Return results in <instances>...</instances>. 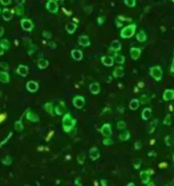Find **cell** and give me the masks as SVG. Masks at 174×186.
<instances>
[{
	"instance_id": "83f0119b",
	"label": "cell",
	"mask_w": 174,
	"mask_h": 186,
	"mask_svg": "<svg viewBox=\"0 0 174 186\" xmlns=\"http://www.w3.org/2000/svg\"><path fill=\"white\" fill-rule=\"evenodd\" d=\"M119 138H120L121 140H123V141L128 140L129 138H130V133H129V131H125L123 133H122V134L120 135Z\"/></svg>"
},
{
	"instance_id": "ffe728a7",
	"label": "cell",
	"mask_w": 174,
	"mask_h": 186,
	"mask_svg": "<svg viewBox=\"0 0 174 186\" xmlns=\"http://www.w3.org/2000/svg\"><path fill=\"white\" fill-rule=\"evenodd\" d=\"M17 72H18L19 75L25 77L26 75H28V68L25 65H19L18 69H17Z\"/></svg>"
},
{
	"instance_id": "4316f807",
	"label": "cell",
	"mask_w": 174,
	"mask_h": 186,
	"mask_svg": "<svg viewBox=\"0 0 174 186\" xmlns=\"http://www.w3.org/2000/svg\"><path fill=\"white\" fill-rule=\"evenodd\" d=\"M112 48L115 51H119V50L121 49V48H122V44H121V43L119 41L115 40V41H113L112 43Z\"/></svg>"
},
{
	"instance_id": "e0dca14e",
	"label": "cell",
	"mask_w": 174,
	"mask_h": 186,
	"mask_svg": "<svg viewBox=\"0 0 174 186\" xmlns=\"http://www.w3.org/2000/svg\"><path fill=\"white\" fill-rule=\"evenodd\" d=\"M79 44L84 47H86V46H89L90 45V39H89V37L88 36H80L79 37Z\"/></svg>"
},
{
	"instance_id": "603a6c76",
	"label": "cell",
	"mask_w": 174,
	"mask_h": 186,
	"mask_svg": "<svg viewBox=\"0 0 174 186\" xmlns=\"http://www.w3.org/2000/svg\"><path fill=\"white\" fill-rule=\"evenodd\" d=\"M0 80L2 83H8L9 81V75L6 72H1L0 74Z\"/></svg>"
},
{
	"instance_id": "f6af8a7d",
	"label": "cell",
	"mask_w": 174,
	"mask_h": 186,
	"mask_svg": "<svg viewBox=\"0 0 174 186\" xmlns=\"http://www.w3.org/2000/svg\"><path fill=\"white\" fill-rule=\"evenodd\" d=\"M1 65H2V67H3V68H5V69H7V68L9 67L8 63H6L2 62L1 63Z\"/></svg>"
},
{
	"instance_id": "d6a6232c",
	"label": "cell",
	"mask_w": 174,
	"mask_h": 186,
	"mask_svg": "<svg viewBox=\"0 0 174 186\" xmlns=\"http://www.w3.org/2000/svg\"><path fill=\"white\" fill-rule=\"evenodd\" d=\"M115 59L118 63H124L125 58L124 56L121 55V54H116L115 56Z\"/></svg>"
},
{
	"instance_id": "60d3db41",
	"label": "cell",
	"mask_w": 174,
	"mask_h": 186,
	"mask_svg": "<svg viewBox=\"0 0 174 186\" xmlns=\"http://www.w3.org/2000/svg\"><path fill=\"white\" fill-rule=\"evenodd\" d=\"M171 116L170 115H167V117H166V119H165V120H164V124H167V125H170L171 124Z\"/></svg>"
},
{
	"instance_id": "b9f144b4",
	"label": "cell",
	"mask_w": 174,
	"mask_h": 186,
	"mask_svg": "<svg viewBox=\"0 0 174 186\" xmlns=\"http://www.w3.org/2000/svg\"><path fill=\"white\" fill-rule=\"evenodd\" d=\"M44 36L46 38H51V34H50V32L44 31Z\"/></svg>"
},
{
	"instance_id": "484cf974",
	"label": "cell",
	"mask_w": 174,
	"mask_h": 186,
	"mask_svg": "<svg viewBox=\"0 0 174 186\" xmlns=\"http://www.w3.org/2000/svg\"><path fill=\"white\" fill-rule=\"evenodd\" d=\"M48 65H49V62H48L46 59H41V60H39V63H38V66H39V68L41 69H46V68L48 67Z\"/></svg>"
},
{
	"instance_id": "1f68e13d",
	"label": "cell",
	"mask_w": 174,
	"mask_h": 186,
	"mask_svg": "<svg viewBox=\"0 0 174 186\" xmlns=\"http://www.w3.org/2000/svg\"><path fill=\"white\" fill-rule=\"evenodd\" d=\"M0 45H1V48L3 49H8L9 48V43L7 39H3L0 43Z\"/></svg>"
},
{
	"instance_id": "ba28073f",
	"label": "cell",
	"mask_w": 174,
	"mask_h": 186,
	"mask_svg": "<svg viewBox=\"0 0 174 186\" xmlns=\"http://www.w3.org/2000/svg\"><path fill=\"white\" fill-rule=\"evenodd\" d=\"M141 49L138 48H131L130 49V55L134 60H137L141 56Z\"/></svg>"
},
{
	"instance_id": "836d02e7",
	"label": "cell",
	"mask_w": 174,
	"mask_h": 186,
	"mask_svg": "<svg viewBox=\"0 0 174 186\" xmlns=\"http://www.w3.org/2000/svg\"><path fill=\"white\" fill-rule=\"evenodd\" d=\"M11 159H10V157L9 156H5L4 158H3L2 159V163L3 164H5V165H10L11 164Z\"/></svg>"
},
{
	"instance_id": "e575fe53",
	"label": "cell",
	"mask_w": 174,
	"mask_h": 186,
	"mask_svg": "<svg viewBox=\"0 0 174 186\" xmlns=\"http://www.w3.org/2000/svg\"><path fill=\"white\" fill-rule=\"evenodd\" d=\"M54 111L56 113V114L58 115H61L63 113H64V109H63L62 106L60 105H57L55 108H54Z\"/></svg>"
},
{
	"instance_id": "277c9868",
	"label": "cell",
	"mask_w": 174,
	"mask_h": 186,
	"mask_svg": "<svg viewBox=\"0 0 174 186\" xmlns=\"http://www.w3.org/2000/svg\"><path fill=\"white\" fill-rule=\"evenodd\" d=\"M46 8H47V9H48L50 13H57L58 9H59V8H58L57 2H56V1H54V0H50V1L47 3Z\"/></svg>"
},
{
	"instance_id": "5b68a950",
	"label": "cell",
	"mask_w": 174,
	"mask_h": 186,
	"mask_svg": "<svg viewBox=\"0 0 174 186\" xmlns=\"http://www.w3.org/2000/svg\"><path fill=\"white\" fill-rule=\"evenodd\" d=\"M73 104L75 105V108L81 109L85 105V99L81 96H76L73 99Z\"/></svg>"
},
{
	"instance_id": "74e56055",
	"label": "cell",
	"mask_w": 174,
	"mask_h": 186,
	"mask_svg": "<svg viewBox=\"0 0 174 186\" xmlns=\"http://www.w3.org/2000/svg\"><path fill=\"white\" fill-rule=\"evenodd\" d=\"M141 164V160L140 159H137V160H135V161L133 162V165H134V168L136 170H138L140 168Z\"/></svg>"
},
{
	"instance_id": "2e32d148",
	"label": "cell",
	"mask_w": 174,
	"mask_h": 186,
	"mask_svg": "<svg viewBox=\"0 0 174 186\" xmlns=\"http://www.w3.org/2000/svg\"><path fill=\"white\" fill-rule=\"evenodd\" d=\"M2 17L4 20H10L13 17V13H11V11L8 9H4L3 10V13H2Z\"/></svg>"
},
{
	"instance_id": "5bb4252c",
	"label": "cell",
	"mask_w": 174,
	"mask_h": 186,
	"mask_svg": "<svg viewBox=\"0 0 174 186\" xmlns=\"http://www.w3.org/2000/svg\"><path fill=\"white\" fill-rule=\"evenodd\" d=\"M26 118L28 120L31 121V122H34V123H36L39 121V117L36 113H33V112H28L27 114H26Z\"/></svg>"
},
{
	"instance_id": "bcb514c9",
	"label": "cell",
	"mask_w": 174,
	"mask_h": 186,
	"mask_svg": "<svg viewBox=\"0 0 174 186\" xmlns=\"http://www.w3.org/2000/svg\"><path fill=\"white\" fill-rule=\"evenodd\" d=\"M171 72L174 73V60L173 62V64H172V67H171Z\"/></svg>"
},
{
	"instance_id": "6da1fadb",
	"label": "cell",
	"mask_w": 174,
	"mask_h": 186,
	"mask_svg": "<svg viewBox=\"0 0 174 186\" xmlns=\"http://www.w3.org/2000/svg\"><path fill=\"white\" fill-rule=\"evenodd\" d=\"M75 120H74V119L71 118L70 114V113H66V114L64 116L62 120L63 129H64V130L65 132H70V131L73 129V127H74V125H75Z\"/></svg>"
},
{
	"instance_id": "7a4b0ae2",
	"label": "cell",
	"mask_w": 174,
	"mask_h": 186,
	"mask_svg": "<svg viewBox=\"0 0 174 186\" xmlns=\"http://www.w3.org/2000/svg\"><path fill=\"white\" fill-rule=\"evenodd\" d=\"M137 28V25L136 24H131L126 26V28H124L122 32H121V37L123 38H128L133 36V34H135Z\"/></svg>"
},
{
	"instance_id": "3957f363",
	"label": "cell",
	"mask_w": 174,
	"mask_h": 186,
	"mask_svg": "<svg viewBox=\"0 0 174 186\" xmlns=\"http://www.w3.org/2000/svg\"><path fill=\"white\" fill-rule=\"evenodd\" d=\"M150 73H151V77H152L153 78H155L157 81L161 80L162 76V71L159 66H155V67L151 68Z\"/></svg>"
},
{
	"instance_id": "8992f818",
	"label": "cell",
	"mask_w": 174,
	"mask_h": 186,
	"mask_svg": "<svg viewBox=\"0 0 174 186\" xmlns=\"http://www.w3.org/2000/svg\"><path fill=\"white\" fill-rule=\"evenodd\" d=\"M21 26L25 31H31L33 29V27H34L31 20L27 19V18H24L21 20Z\"/></svg>"
},
{
	"instance_id": "816d5d0a",
	"label": "cell",
	"mask_w": 174,
	"mask_h": 186,
	"mask_svg": "<svg viewBox=\"0 0 174 186\" xmlns=\"http://www.w3.org/2000/svg\"><path fill=\"white\" fill-rule=\"evenodd\" d=\"M173 163H174V155H173Z\"/></svg>"
},
{
	"instance_id": "7dc6e473",
	"label": "cell",
	"mask_w": 174,
	"mask_h": 186,
	"mask_svg": "<svg viewBox=\"0 0 174 186\" xmlns=\"http://www.w3.org/2000/svg\"><path fill=\"white\" fill-rule=\"evenodd\" d=\"M3 28H1V33H0V35H1V36L3 35Z\"/></svg>"
},
{
	"instance_id": "7c38bea8",
	"label": "cell",
	"mask_w": 174,
	"mask_h": 186,
	"mask_svg": "<svg viewBox=\"0 0 174 186\" xmlns=\"http://www.w3.org/2000/svg\"><path fill=\"white\" fill-rule=\"evenodd\" d=\"M163 99L164 100H173L174 99V90L167 89L163 94Z\"/></svg>"
},
{
	"instance_id": "d6986e66",
	"label": "cell",
	"mask_w": 174,
	"mask_h": 186,
	"mask_svg": "<svg viewBox=\"0 0 174 186\" xmlns=\"http://www.w3.org/2000/svg\"><path fill=\"white\" fill-rule=\"evenodd\" d=\"M151 116V109H149V108H146L143 109L142 111V113H141V117L144 120H147L149 119Z\"/></svg>"
},
{
	"instance_id": "cb8c5ba5",
	"label": "cell",
	"mask_w": 174,
	"mask_h": 186,
	"mask_svg": "<svg viewBox=\"0 0 174 186\" xmlns=\"http://www.w3.org/2000/svg\"><path fill=\"white\" fill-rule=\"evenodd\" d=\"M137 39L139 42H145L147 40V35L144 31H140L137 34Z\"/></svg>"
},
{
	"instance_id": "c3c4849f",
	"label": "cell",
	"mask_w": 174,
	"mask_h": 186,
	"mask_svg": "<svg viewBox=\"0 0 174 186\" xmlns=\"http://www.w3.org/2000/svg\"><path fill=\"white\" fill-rule=\"evenodd\" d=\"M127 186H135V185H134L133 183H130V184H129V185H128Z\"/></svg>"
},
{
	"instance_id": "f907efd6",
	"label": "cell",
	"mask_w": 174,
	"mask_h": 186,
	"mask_svg": "<svg viewBox=\"0 0 174 186\" xmlns=\"http://www.w3.org/2000/svg\"><path fill=\"white\" fill-rule=\"evenodd\" d=\"M148 186H155V185H154L153 183H150L149 185H148Z\"/></svg>"
},
{
	"instance_id": "f1b7e54d",
	"label": "cell",
	"mask_w": 174,
	"mask_h": 186,
	"mask_svg": "<svg viewBox=\"0 0 174 186\" xmlns=\"http://www.w3.org/2000/svg\"><path fill=\"white\" fill-rule=\"evenodd\" d=\"M14 127H15V129L16 131L18 132H20L21 130H23L24 129V126H23V123L21 120H19V121H16L15 124H14Z\"/></svg>"
},
{
	"instance_id": "8fae6325",
	"label": "cell",
	"mask_w": 174,
	"mask_h": 186,
	"mask_svg": "<svg viewBox=\"0 0 174 186\" xmlns=\"http://www.w3.org/2000/svg\"><path fill=\"white\" fill-rule=\"evenodd\" d=\"M101 62L104 65L106 66H108V67H111L113 65V63H114V59L112 57L110 56H103L101 58Z\"/></svg>"
},
{
	"instance_id": "52a82bcc",
	"label": "cell",
	"mask_w": 174,
	"mask_h": 186,
	"mask_svg": "<svg viewBox=\"0 0 174 186\" xmlns=\"http://www.w3.org/2000/svg\"><path fill=\"white\" fill-rule=\"evenodd\" d=\"M100 132L102 135L106 137H110L112 135V127L109 124H105L100 129Z\"/></svg>"
},
{
	"instance_id": "d590c367",
	"label": "cell",
	"mask_w": 174,
	"mask_h": 186,
	"mask_svg": "<svg viewBox=\"0 0 174 186\" xmlns=\"http://www.w3.org/2000/svg\"><path fill=\"white\" fill-rule=\"evenodd\" d=\"M16 10V13L18 15H22L23 13H24V9H23V6L22 5H18L15 9Z\"/></svg>"
},
{
	"instance_id": "ac0fdd59",
	"label": "cell",
	"mask_w": 174,
	"mask_h": 186,
	"mask_svg": "<svg viewBox=\"0 0 174 186\" xmlns=\"http://www.w3.org/2000/svg\"><path fill=\"white\" fill-rule=\"evenodd\" d=\"M140 177H141V179L143 184H148L150 180V174L147 172H146V171L141 172Z\"/></svg>"
},
{
	"instance_id": "681fc988",
	"label": "cell",
	"mask_w": 174,
	"mask_h": 186,
	"mask_svg": "<svg viewBox=\"0 0 174 186\" xmlns=\"http://www.w3.org/2000/svg\"><path fill=\"white\" fill-rule=\"evenodd\" d=\"M101 183L103 184V186H106V183H105V181H104V180H101Z\"/></svg>"
},
{
	"instance_id": "4fadbf2b",
	"label": "cell",
	"mask_w": 174,
	"mask_h": 186,
	"mask_svg": "<svg viewBox=\"0 0 174 186\" xmlns=\"http://www.w3.org/2000/svg\"><path fill=\"white\" fill-rule=\"evenodd\" d=\"M90 159H92L93 160H97L100 157L99 149H97V148H96V147L90 149Z\"/></svg>"
},
{
	"instance_id": "ab89813d",
	"label": "cell",
	"mask_w": 174,
	"mask_h": 186,
	"mask_svg": "<svg viewBox=\"0 0 174 186\" xmlns=\"http://www.w3.org/2000/svg\"><path fill=\"white\" fill-rule=\"evenodd\" d=\"M102 143H103V144H105L106 146H109V145H111V144H113V141H112V139H105Z\"/></svg>"
},
{
	"instance_id": "9c48e42d",
	"label": "cell",
	"mask_w": 174,
	"mask_h": 186,
	"mask_svg": "<svg viewBox=\"0 0 174 186\" xmlns=\"http://www.w3.org/2000/svg\"><path fill=\"white\" fill-rule=\"evenodd\" d=\"M26 87L27 89L31 92V93H34V92H36L38 90V84L35 81H29L26 84Z\"/></svg>"
},
{
	"instance_id": "4dcf8cb0",
	"label": "cell",
	"mask_w": 174,
	"mask_h": 186,
	"mask_svg": "<svg viewBox=\"0 0 174 186\" xmlns=\"http://www.w3.org/2000/svg\"><path fill=\"white\" fill-rule=\"evenodd\" d=\"M85 160H86V154L84 153H81L80 154H78L77 156V161L80 164H83L84 162H85Z\"/></svg>"
},
{
	"instance_id": "44dd1931",
	"label": "cell",
	"mask_w": 174,
	"mask_h": 186,
	"mask_svg": "<svg viewBox=\"0 0 174 186\" xmlns=\"http://www.w3.org/2000/svg\"><path fill=\"white\" fill-rule=\"evenodd\" d=\"M113 75L116 78L122 77L124 75V69L122 67H117L113 72Z\"/></svg>"
},
{
	"instance_id": "ee69618b",
	"label": "cell",
	"mask_w": 174,
	"mask_h": 186,
	"mask_svg": "<svg viewBox=\"0 0 174 186\" xmlns=\"http://www.w3.org/2000/svg\"><path fill=\"white\" fill-rule=\"evenodd\" d=\"M1 3L3 5H8L10 3V1H4V0H1Z\"/></svg>"
},
{
	"instance_id": "30bf717a",
	"label": "cell",
	"mask_w": 174,
	"mask_h": 186,
	"mask_svg": "<svg viewBox=\"0 0 174 186\" xmlns=\"http://www.w3.org/2000/svg\"><path fill=\"white\" fill-rule=\"evenodd\" d=\"M71 55H72V58L77 60V61H80L83 58V53L79 49H73L71 51Z\"/></svg>"
},
{
	"instance_id": "7bdbcfd3",
	"label": "cell",
	"mask_w": 174,
	"mask_h": 186,
	"mask_svg": "<svg viewBox=\"0 0 174 186\" xmlns=\"http://www.w3.org/2000/svg\"><path fill=\"white\" fill-rule=\"evenodd\" d=\"M136 149H139L141 148V141H137V143H136Z\"/></svg>"
},
{
	"instance_id": "7402d4cb",
	"label": "cell",
	"mask_w": 174,
	"mask_h": 186,
	"mask_svg": "<svg viewBox=\"0 0 174 186\" xmlns=\"http://www.w3.org/2000/svg\"><path fill=\"white\" fill-rule=\"evenodd\" d=\"M76 29V24L74 23H68L66 24V30L69 34H73Z\"/></svg>"
},
{
	"instance_id": "9a60e30c",
	"label": "cell",
	"mask_w": 174,
	"mask_h": 186,
	"mask_svg": "<svg viewBox=\"0 0 174 186\" xmlns=\"http://www.w3.org/2000/svg\"><path fill=\"white\" fill-rule=\"evenodd\" d=\"M90 91L93 94H99L100 91V88L99 84L97 83H93L90 85Z\"/></svg>"
},
{
	"instance_id": "d4e9b609",
	"label": "cell",
	"mask_w": 174,
	"mask_h": 186,
	"mask_svg": "<svg viewBox=\"0 0 174 186\" xmlns=\"http://www.w3.org/2000/svg\"><path fill=\"white\" fill-rule=\"evenodd\" d=\"M129 107H130L131 109L136 110V109H137V108L139 107V101H138L137 99H132V100L130 102Z\"/></svg>"
},
{
	"instance_id": "f35d334b",
	"label": "cell",
	"mask_w": 174,
	"mask_h": 186,
	"mask_svg": "<svg viewBox=\"0 0 174 186\" xmlns=\"http://www.w3.org/2000/svg\"><path fill=\"white\" fill-rule=\"evenodd\" d=\"M126 124L124 121H119L117 123V128L119 129H126Z\"/></svg>"
},
{
	"instance_id": "8d00e7d4",
	"label": "cell",
	"mask_w": 174,
	"mask_h": 186,
	"mask_svg": "<svg viewBox=\"0 0 174 186\" xmlns=\"http://www.w3.org/2000/svg\"><path fill=\"white\" fill-rule=\"evenodd\" d=\"M124 3L128 7H135V5H136L135 0H126Z\"/></svg>"
},
{
	"instance_id": "f546056e",
	"label": "cell",
	"mask_w": 174,
	"mask_h": 186,
	"mask_svg": "<svg viewBox=\"0 0 174 186\" xmlns=\"http://www.w3.org/2000/svg\"><path fill=\"white\" fill-rule=\"evenodd\" d=\"M44 109L45 111L48 112L51 115H53V104L52 103H47L44 105Z\"/></svg>"
}]
</instances>
